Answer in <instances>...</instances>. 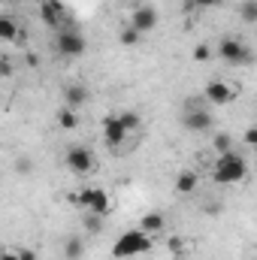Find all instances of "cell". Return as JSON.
<instances>
[{
  "label": "cell",
  "instance_id": "obj_14",
  "mask_svg": "<svg viewBox=\"0 0 257 260\" xmlns=\"http://www.w3.org/2000/svg\"><path fill=\"white\" fill-rule=\"evenodd\" d=\"M197 185H200V176H197L194 170H182V173L176 176V191H179V194H194Z\"/></svg>",
  "mask_w": 257,
  "mask_h": 260
},
{
  "label": "cell",
  "instance_id": "obj_26",
  "mask_svg": "<svg viewBox=\"0 0 257 260\" xmlns=\"http://www.w3.org/2000/svg\"><path fill=\"white\" fill-rule=\"evenodd\" d=\"M15 173L27 176V173H30V160H27V157H18V160H15Z\"/></svg>",
  "mask_w": 257,
  "mask_h": 260
},
{
  "label": "cell",
  "instance_id": "obj_18",
  "mask_svg": "<svg viewBox=\"0 0 257 260\" xmlns=\"http://www.w3.org/2000/svg\"><path fill=\"white\" fill-rule=\"evenodd\" d=\"M118 121L124 124V130H127V133H136V130H139V124H142L139 112H133V109H127V112H121V115H118Z\"/></svg>",
  "mask_w": 257,
  "mask_h": 260
},
{
  "label": "cell",
  "instance_id": "obj_19",
  "mask_svg": "<svg viewBox=\"0 0 257 260\" xmlns=\"http://www.w3.org/2000/svg\"><path fill=\"white\" fill-rule=\"evenodd\" d=\"M212 148H215L218 154L230 151V148H233V136H230V133H215V139H212Z\"/></svg>",
  "mask_w": 257,
  "mask_h": 260
},
{
  "label": "cell",
  "instance_id": "obj_13",
  "mask_svg": "<svg viewBox=\"0 0 257 260\" xmlns=\"http://www.w3.org/2000/svg\"><path fill=\"white\" fill-rule=\"evenodd\" d=\"M88 97H91V94H88L85 85H76V82H73V85H67L64 88V106L67 109H79V106H85Z\"/></svg>",
  "mask_w": 257,
  "mask_h": 260
},
{
  "label": "cell",
  "instance_id": "obj_25",
  "mask_svg": "<svg viewBox=\"0 0 257 260\" xmlns=\"http://www.w3.org/2000/svg\"><path fill=\"white\" fill-rule=\"evenodd\" d=\"M15 257L18 260H40V254L34 248H15Z\"/></svg>",
  "mask_w": 257,
  "mask_h": 260
},
{
  "label": "cell",
  "instance_id": "obj_1",
  "mask_svg": "<svg viewBox=\"0 0 257 260\" xmlns=\"http://www.w3.org/2000/svg\"><path fill=\"white\" fill-rule=\"evenodd\" d=\"M245 176H248V160L236 148L218 154V160L212 167V182L215 185H239Z\"/></svg>",
  "mask_w": 257,
  "mask_h": 260
},
{
  "label": "cell",
  "instance_id": "obj_16",
  "mask_svg": "<svg viewBox=\"0 0 257 260\" xmlns=\"http://www.w3.org/2000/svg\"><path fill=\"white\" fill-rule=\"evenodd\" d=\"M15 37H18V21L9 18V15H0V40L9 43V40H15Z\"/></svg>",
  "mask_w": 257,
  "mask_h": 260
},
{
  "label": "cell",
  "instance_id": "obj_21",
  "mask_svg": "<svg viewBox=\"0 0 257 260\" xmlns=\"http://www.w3.org/2000/svg\"><path fill=\"white\" fill-rule=\"evenodd\" d=\"M85 227H88V233H100V230H103V215L88 212V215H85Z\"/></svg>",
  "mask_w": 257,
  "mask_h": 260
},
{
  "label": "cell",
  "instance_id": "obj_3",
  "mask_svg": "<svg viewBox=\"0 0 257 260\" xmlns=\"http://www.w3.org/2000/svg\"><path fill=\"white\" fill-rule=\"evenodd\" d=\"M73 203H79L82 209H88L94 215H103V218L112 212V200H109V194L103 188H82L79 194L73 197Z\"/></svg>",
  "mask_w": 257,
  "mask_h": 260
},
{
  "label": "cell",
  "instance_id": "obj_28",
  "mask_svg": "<svg viewBox=\"0 0 257 260\" xmlns=\"http://www.w3.org/2000/svg\"><path fill=\"white\" fill-rule=\"evenodd\" d=\"M0 260H18L15 257V248H0Z\"/></svg>",
  "mask_w": 257,
  "mask_h": 260
},
{
  "label": "cell",
  "instance_id": "obj_8",
  "mask_svg": "<svg viewBox=\"0 0 257 260\" xmlns=\"http://www.w3.org/2000/svg\"><path fill=\"white\" fill-rule=\"evenodd\" d=\"M130 27H133L136 34H148V30H154V27H157V9L148 6V3L133 6V12H130Z\"/></svg>",
  "mask_w": 257,
  "mask_h": 260
},
{
  "label": "cell",
  "instance_id": "obj_10",
  "mask_svg": "<svg viewBox=\"0 0 257 260\" xmlns=\"http://www.w3.org/2000/svg\"><path fill=\"white\" fill-rule=\"evenodd\" d=\"M40 15H43V21H46L49 27L64 30L67 9H64V3H61V0H43V3H40Z\"/></svg>",
  "mask_w": 257,
  "mask_h": 260
},
{
  "label": "cell",
  "instance_id": "obj_11",
  "mask_svg": "<svg viewBox=\"0 0 257 260\" xmlns=\"http://www.w3.org/2000/svg\"><path fill=\"white\" fill-rule=\"evenodd\" d=\"M127 136H130V133L124 130V124L118 121V115H106V118H103V139H106V145L121 148Z\"/></svg>",
  "mask_w": 257,
  "mask_h": 260
},
{
  "label": "cell",
  "instance_id": "obj_20",
  "mask_svg": "<svg viewBox=\"0 0 257 260\" xmlns=\"http://www.w3.org/2000/svg\"><path fill=\"white\" fill-rule=\"evenodd\" d=\"M191 58L197 61V64H206V61H212V46L209 43H197L191 52Z\"/></svg>",
  "mask_w": 257,
  "mask_h": 260
},
{
  "label": "cell",
  "instance_id": "obj_4",
  "mask_svg": "<svg viewBox=\"0 0 257 260\" xmlns=\"http://www.w3.org/2000/svg\"><path fill=\"white\" fill-rule=\"evenodd\" d=\"M218 55L224 64H233V67H242L251 61V49L242 43V40H233V37H224L221 46H218Z\"/></svg>",
  "mask_w": 257,
  "mask_h": 260
},
{
  "label": "cell",
  "instance_id": "obj_6",
  "mask_svg": "<svg viewBox=\"0 0 257 260\" xmlns=\"http://www.w3.org/2000/svg\"><path fill=\"white\" fill-rule=\"evenodd\" d=\"M64 164L70 167V173H76V176H88V173L94 170V154H91L88 148H82V145H73V148H67Z\"/></svg>",
  "mask_w": 257,
  "mask_h": 260
},
{
  "label": "cell",
  "instance_id": "obj_27",
  "mask_svg": "<svg viewBox=\"0 0 257 260\" xmlns=\"http://www.w3.org/2000/svg\"><path fill=\"white\" fill-rule=\"evenodd\" d=\"M191 6H197V9H209V6H218L221 0H188Z\"/></svg>",
  "mask_w": 257,
  "mask_h": 260
},
{
  "label": "cell",
  "instance_id": "obj_29",
  "mask_svg": "<svg viewBox=\"0 0 257 260\" xmlns=\"http://www.w3.org/2000/svg\"><path fill=\"white\" fill-rule=\"evenodd\" d=\"M245 142H248V145H254V142H257V130H254V127L245 130Z\"/></svg>",
  "mask_w": 257,
  "mask_h": 260
},
{
  "label": "cell",
  "instance_id": "obj_24",
  "mask_svg": "<svg viewBox=\"0 0 257 260\" xmlns=\"http://www.w3.org/2000/svg\"><path fill=\"white\" fill-rule=\"evenodd\" d=\"M167 248H170V251H173V254H176V257H182V254H185V242H182V239H179V236H173V239H170V242H167Z\"/></svg>",
  "mask_w": 257,
  "mask_h": 260
},
{
  "label": "cell",
  "instance_id": "obj_15",
  "mask_svg": "<svg viewBox=\"0 0 257 260\" xmlns=\"http://www.w3.org/2000/svg\"><path fill=\"white\" fill-rule=\"evenodd\" d=\"M82 254H85V239H82V236H70L64 242V257L67 260H82Z\"/></svg>",
  "mask_w": 257,
  "mask_h": 260
},
{
  "label": "cell",
  "instance_id": "obj_23",
  "mask_svg": "<svg viewBox=\"0 0 257 260\" xmlns=\"http://www.w3.org/2000/svg\"><path fill=\"white\" fill-rule=\"evenodd\" d=\"M139 40H142V34H136V30H133L130 24L124 27V30H121V43H124V46H136Z\"/></svg>",
  "mask_w": 257,
  "mask_h": 260
},
{
  "label": "cell",
  "instance_id": "obj_12",
  "mask_svg": "<svg viewBox=\"0 0 257 260\" xmlns=\"http://www.w3.org/2000/svg\"><path fill=\"white\" fill-rule=\"evenodd\" d=\"M164 227H167V218H164L160 212H148V215H142V218H139V224H136V230H142L145 236L164 233Z\"/></svg>",
  "mask_w": 257,
  "mask_h": 260
},
{
  "label": "cell",
  "instance_id": "obj_22",
  "mask_svg": "<svg viewBox=\"0 0 257 260\" xmlns=\"http://www.w3.org/2000/svg\"><path fill=\"white\" fill-rule=\"evenodd\" d=\"M242 18H245L248 24H254V21H257V6H254V0H245V3H242Z\"/></svg>",
  "mask_w": 257,
  "mask_h": 260
},
{
  "label": "cell",
  "instance_id": "obj_9",
  "mask_svg": "<svg viewBox=\"0 0 257 260\" xmlns=\"http://www.w3.org/2000/svg\"><path fill=\"white\" fill-rule=\"evenodd\" d=\"M203 97H206V103H209V106H227V103L236 97V91H233L227 82H221V79H212V82L206 85Z\"/></svg>",
  "mask_w": 257,
  "mask_h": 260
},
{
  "label": "cell",
  "instance_id": "obj_17",
  "mask_svg": "<svg viewBox=\"0 0 257 260\" xmlns=\"http://www.w3.org/2000/svg\"><path fill=\"white\" fill-rule=\"evenodd\" d=\"M58 124H61L64 130H76V124H79L76 109H67V106H61V109H58Z\"/></svg>",
  "mask_w": 257,
  "mask_h": 260
},
{
  "label": "cell",
  "instance_id": "obj_5",
  "mask_svg": "<svg viewBox=\"0 0 257 260\" xmlns=\"http://www.w3.org/2000/svg\"><path fill=\"white\" fill-rule=\"evenodd\" d=\"M182 124H185V130H191V133H206V130L215 127V118H212L209 109L188 103V109H185V115H182Z\"/></svg>",
  "mask_w": 257,
  "mask_h": 260
},
{
  "label": "cell",
  "instance_id": "obj_2",
  "mask_svg": "<svg viewBox=\"0 0 257 260\" xmlns=\"http://www.w3.org/2000/svg\"><path fill=\"white\" fill-rule=\"evenodd\" d=\"M151 251V236H145L142 230H127L121 233L115 242H112V257L115 260H127V257H136V254H145Z\"/></svg>",
  "mask_w": 257,
  "mask_h": 260
},
{
  "label": "cell",
  "instance_id": "obj_7",
  "mask_svg": "<svg viewBox=\"0 0 257 260\" xmlns=\"http://www.w3.org/2000/svg\"><path fill=\"white\" fill-rule=\"evenodd\" d=\"M58 52L64 55V58H79L85 49H88V43H85V37L79 34V30H70V27H64L61 34H58Z\"/></svg>",
  "mask_w": 257,
  "mask_h": 260
}]
</instances>
